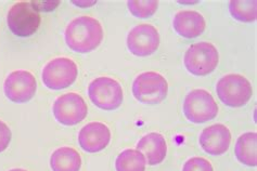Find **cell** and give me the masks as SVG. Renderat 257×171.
I'll list each match as a JSON object with an SVG mask.
<instances>
[{"mask_svg": "<svg viewBox=\"0 0 257 171\" xmlns=\"http://www.w3.org/2000/svg\"><path fill=\"white\" fill-rule=\"evenodd\" d=\"M103 36L101 23L97 19L87 16L72 20L64 32L66 46L77 53H89L96 50L102 43Z\"/></svg>", "mask_w": 257, "mask_h": 171, "instance_id": "cell-1", "label": "cell"}, {"mask_svg": "<svg viewBox=\"0 0 257 171\" xmlns=\"http://www.w3.org/2000/svg\"><path fill=\"white\" fill-rule=\"evenodd\" d=\"M219 63L217 48L207 42L193 44L185 53L184 64L194 76L203 77L213 73Z\"/></svg>", "mask_w": 257, "mask_h": 171, "instance_id": "cell-2", "label": "cell"}, {"mask_svg": "<svg viewBox=\"0 0 257 171\" xmlns=\"http://www.w3.org/2000/svg\"><path fill=\"white\" fill-rule=\"evenodd\" d=\"M168 93V83L157 72L139 74L133 83V95L143 104H160Z\"/></svg>", "mask_w": 257, "mask_h": 171, "instance_id": "cell-3", "label": "cell"}, {"mask_svg": "<svg viewBox=\"0 0 257 171\" xmlns=\"http://www.w3.org/2000/svg\"><path fill=\"white\" fill-rule=\"evenodd\" d=\"M218 109L213 95L204 89H195L189 92L182 104L185 117L193 124H204L215 119Z\"/></svg>", "mask_w": 257, "mask_h": 171, "instance_id": "cell-4", "label": "cell"}, {"mask_svg": "<svg viewBox=\"0 0 257 171\" xmlns=\"http://www.w3.org/2000/svg\"><path fill=\"white\" fill-rule=\"evenodd\" d=\"M216 92L225 105L241 107L251 100L253 88L251 83L242 75L228 74L217 81Z\"/></svg>", "mask_w": 257, "mask_h": 171, "instance_id": "cell-5", "label": "cell"}, {"mask_svg": "<svg viewBox=\"0 0 257 171\" xmlns=\"http://www.w3.org/2000/svg\"><path fill=\"white\" fill-rule=\"evenodd\" d=\"M88 97L92 103L103 111H115L124 101L123 88L111 77H98L88 86Z\"/></svg>", "mask_w": 257, "mask_h": 171, "instance_id": "cell-6", "label": "cell"}, {"mask_svg": "<svg viewBox=\"0 0 257 171\" xmlns=\"http://www.w3.org/2000/svg\"><path fill=\"white\" fill-rule=\"evenodd\" d=\"M9 30L18 37H30L35 34L42 18L32 2H19L13 5L7 16Z\"/></svg>", "mask_w": 257, "mask_h": 171, "instance_id": "cell-7", "label": "cell"}, {"mask_svg": "<svg viewBox=\"0 0 257 171\" xmlns=\"http://www.w3.org/2000/svg\"><path fill=\"white\" fill-rule=\"evenodd\" d=\"M78 67L72 59L56 58L45 65L42 73L44 85L50 90H61L75 83Z\"/></svg>", "mask_w": 257, "mask_h": 171, "instance_id": "cell-8", "label": "cell"}, {"mask_svg": "<svg viewBox=\"0 0 257 171\" xmlns=\"http://www.w3.org/2000/svg\"><path fill=\"white\" fill-rule=\"evenodd\" d=\"M52 113L61 125L75 126L88 114V106L82 95L75 92L62 94L52 105Z\"/></svg>", "mask_w": 257, "mask_h": 171, "instance_id": "cell-9", "label": "cell"}, {"mask_svg": "<svg viewBox=\"0 0 257 171\" xmlns=\"http://www.w3.org/2000/svg\"><path fill=\"white\" fill-rule=\"evenodd\" d=\"M4 91L7 99L13 103H28L36 94V78L28 71L12 72L5 80Z\"/></svg>", "mask_w": 257, "mask_h": 171, "instance_id": "cell-10", "label": "cell"}, {"mask_svg": "<svg viewBox=\"0 0 257 171\" xmlns=\"http://www.w3.org/2000/svg\"><path fill=\"white\" fill-rule=\"evenodd\" d=\"M161 43L159 31L151 24H139L128 33L127 48L132 54L145 58L159 49Z\"/></svg>", "mask_w": 257, "mask_h": 171, "instance_id": "cell-11", "label": "cell"}, {"mask_svg": "<svg viewBox=\"0 0 257 171\" xmlns=\"http://www.w3.org/2000/svg\"><path fill=\"white\" fill-rule=\"evenodd\" d=\"M110 128L103 122H89L78 133V144L87 153L101 152L110 144Z\"/></svg>", "mask_w": 257, "mask_h": 171, "instance_id": "cell-12", "label": "cell"}, {"mask_svg": "<svg viewBox=\"0 0 257 171\" xmlns=\"http://www.w3.org/2000/svg\"><path fill=\"white\" fill-rule=\"evenodd\" d=\"M199 143L205 153L219 156L225 154L231 143V132L222 124L212 125L202 130Z\"/></svg>", "mask_w": 257, "mask_h": 171, "instance_id": "cell-13", "label": "cell"}, {"mask_svg": "<svg viewBox=\"0 0 257 171\" xmlns=\"http://www.w3.org/2000/svg\"><path fill=\"white\" fill-rule=\"evenodd\" d=\"M173 27L179 36L192 39L204 33L206 22L201 13L192 10H182L175 15Z\"/></svg>", "mask_w": 257, "mask_h": 171, "instance_id": "cell-14", "label": "cell"}, {"mask_svg": "<svg viewBox=\"0 0 257 171\" xmlns=\"http://www.w3.org/2000/svg\"><path fill=\"white\" fill-rule=\"evenodd\" d=\"M136 149L144 154L148 165L157 166L165 159L167 154V143L161 133L151 132L139 140Z\"/></svg>", "mask_w": 257, "mask_h": 171, "instance_id": "cell-15", "label": "cell"}, {"mask_svg": "<svg viewBox=\"0 0 257 171\" xmlns=\"http://www.w3.org/2000/svg\"><path fill=\"white\" fill-rule=\"evenodd\" d=\"M50 168L52 171H79L82 168V157L75 148L62 146L52 153Z\"/></svg>", "mask_w": 257, "mask_h": 171, "instance_id": "cell-16", "label": "cell"}, {"mask_svg": "<svg viewBox=\"0 0 257 171\" xmlns=\"http://www.w3.org/2000/svg\"><path fill=\"white\" fill-rule=\"evenodd\" d=\"M234 155L241 163L248 167L257 166V133L246 132L240 135L234 146Z\"/></svg>", "mask_w": 257, "mask_h": 171, "instance_id": "cell-17", "label": "cell"}, {"mask_svg": "<svg viewBox=\"0 0 257 171\" xmlns=\"http://www.w3.org/2000/svg\"><path fill=\"white\" fill-rule=\"evenodd\" d=\"M147 160L138 149L128 148L121 152L115 160L116 171H146Z\"/></svg>", "mask_w": 257, "mask_h": 171, "instance_id": "cell-18", "label": "cell"}, {"mask_svg": "<svg viewBox=\"0 0 257 171\" xmlns=\"http://www.w3.org/2000/svg\"><path fill=\"white\" fill-rule=\"evenodd\" d=\"M229 12L231 17L239 22L251 23L257 19V2L256 0H244V2H230Z\"/></svg>", "mask_w": 257, "mask_h": 171, "instance_id": "cell-19", "label": "cell"}, {"mask_svg": "<svg viewBox=\"0 0 257 171\" xmlns=\"http://www.w3.org/2000/svg\"><path fill=\"white\" fill-rule=\"evenodd\" d=\"M128 10L132 15L139 19L151 18L159 8V2H128Z\"/></svg>", "mask_w": 257, "mask_h": 171, "instance_id": "cell-20", "label": "cell"}, {"mask_svg": "<svg viewBox=\"0 0 257 171\" xmlns=\"http://www.w3.org/2000/svg\"><path fill=\"white\" fill-rule=\"evenodd\" d=\"M182 171H214V168L204 157H192L185 162Z\"/></svg>", "mask_w": 257, "mask_h": 171, "instance_id": "cell-21", "label": "cell"}, {"mask_svg": "<svg viewBox=\"0 0 257 171\" xmlns=\"http://www.w3.org/2000/svg\"><path fill=\"white\" fill-rule=\"evenodd\" d=\"M12 138V132L9 126L0 120V153L8 148Z\"/></svg>", "mask_w": 257, "mask_h": 171, "instance_id": "cell-22", "label": "cell"}, {"mask_svg": "<svg viewBox=\"0 0 257 171\" xmlns=\"http://www.w3.org/2000/svg\"><path fill=\"white\" fill-rule=\"evenodd\" d=\"M75 6H78V7H84V8H87V7H90V6H93L96 5V2H90V3H86V2H78V3H73Z\"/></svg>", "mask_w": 257, "mask_h": 171, "instance_id": "cell-23", "label": "cell"}, {"mask_svg": "<svg viewBox=\"0 0 257 171\" xmlns=\"http://www.w3.org/2000/svg\"><path fill=\"white\" fill-rule=\"evenodd\" d=\"M8 171H28V170L22 169V168H15V169H10V170H8Z\"/></svg>", "mask_w": 257, "mask_h": 171, "instance_id": "cell-24", "label": "cell"}]
</instances>
